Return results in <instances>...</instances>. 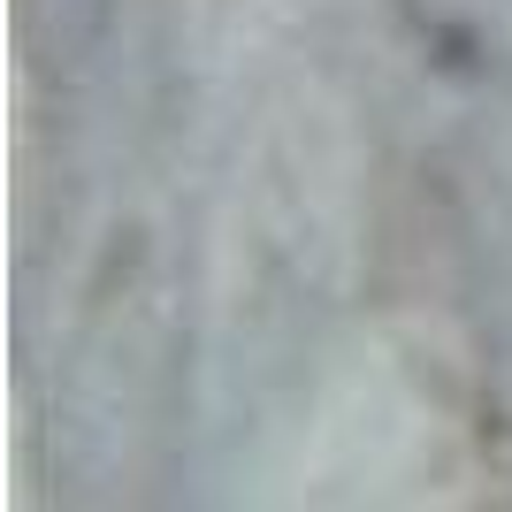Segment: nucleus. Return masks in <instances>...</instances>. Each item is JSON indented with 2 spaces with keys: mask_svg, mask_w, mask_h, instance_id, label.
<instances>
[{
  "mask_svg": "<svg viewBox=\"0 0 512 512\" xmlns=\"http://www.w3.org/2000/svg\"><path fill=\"white\" fill-rule=\"evenodd\" d=\"M474 451H482L490 497H497V505H512V398H490V406H482V428H474Z\"/></svg>",
  "mask_w": 512,
  "mask_h": 512,
  "instance_id": "nucleus-1",
  "label": "nucleus"
}]
</instances>
